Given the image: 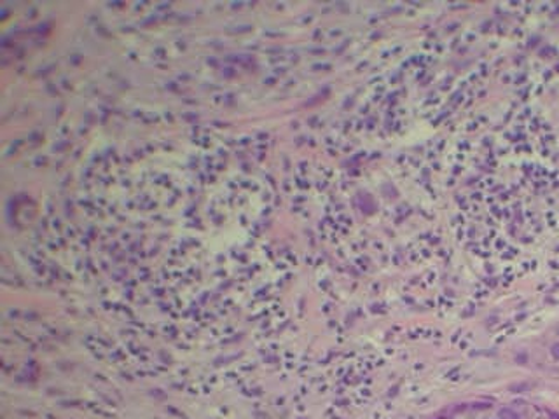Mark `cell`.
<instances>
[{
    "label": "cell",
    "mask_w": 559,
    "mask_h": 419,
    "mask_svg": "<svg viewBox=\"0 0 559 419\" xmlns=\"http://www.w3.org/2000/svg\"><path fill=\"white\" fill-rule=\"evenodd\" d=\"M437 419H559V415L533 402L479 398L456 404Z\"/></svg>",
    "instance_id": "1"
}]
</instances>
